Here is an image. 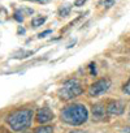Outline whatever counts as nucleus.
I'll use <instances>...</instances> for the list:
<instances>
[{"label":"nucleus","mask_w":130,"mask_h":133,"mask_svg":"<svg viewBox=\"0 0 130 133\" xmlns=\"http://www.w3.org/2000/svg\"><path fill=\"white\" fill-rule=\"evenodd\" d=\"M87 110L83 104H72L61 111V120L70 125H81L87 120Z\"/></svg>","instance_id":"obj_1"},{"label":"nucleus","mask_w":130,"mask_h":133,"mask_svg":"<svg viewBox=\"0 0 130 133\" xmlns=\"http://www.w3.org/2000/svg\"><path fill=\"white\" fill-rule=\"evenodd\" d=\"M33 110L25 108V110H18L12 112L7 121L11 125V128L16 132H21L26 128H29L31 125V119H33Z\"/></svg>","instance_id":"obj_2"},{"label":"nucleus","mask_w":130,"mask_h":133,"mask_svg":"<svg viewBox=\"0 0 130 133\" xmlns=\"http://www.w3.org/2000/svg\"><path fill=\"white\" fill-rule=\"evenodd\" d=\"M82 90L83 89H82L81 82L78 80L73 78V80H68L67 82L61 86L59 94H60V97L62 99H72V98L80 95L82 93Z\"/></svg>","instance_id":"obj_3"},{"label":"nucleus","mask_w":130,"mask_h":133,"mask_svg":"<svg viewBox=\"0 0 130 133\" xmlns=\"http://www.w3.org/2000/svg\"><path fill=\"white\" fill-rule=\"evenodd\" d=\"M109 88H111V81L108 78H103V80H99V81H96L95 84L91 85L90 94L94 95V97L95 95H100V94L105 93Z\"/></svg>","instance_id":"obj_4"},{"label":"nucleus","mask_w":130,"mask_h":133,"mask_svg":"<svg viewBox=\"0 0 130 133\" xmlns=\"http://www.w3.org/2000/svg\"><path fill=\"white\" fill-rule=\"evenodd\" d=\"M52 119H53V112H52L49 108H47V107L39 108V111H38V114H37V120H38V123L44 124V123L51 121Z\"/></svg>","instance_id":"obj_5"},{"label":"nucleus","mask_w":130,"mask_h":133,"mask_svg":"<svg viewBox=\"0 0 130 133\" xmlns=\"http://www.w3.org/2000/svg\"><path fill=\"white\" fill-rule=\"evenodd\" d=\"M125 108V103L122 101H113L107 106V111L109 114H114V115H120L124 112Z\"/></svg>","instance_id":"obj_6"},{"label":"nucleus","mask_w":130,"mask_h":133,"mask_svg":"<svg viewBox=\"0 0 130 133\" xmlns=\"http://www.w3.org/2000/svg\"><path fill=\"white\" fill-rule=\"evenodd\" d=\"M105 110H107V108H104V106L100 104V103L94 104V106H92V115H94V117L98 119V120L104 119V116H105Z\"/></svg>","instance_id":"obj_7"},{"label":"nucleus","mask_w":130,"mask_h":133,"mask_svg":"<svg viewBox=\"0 0 130 133\" xmlns=\"http://www.w3.org/2000/svg\"><path fill=\"white\" fill-rule=\"evenodd\" d=\"M44 22H46V17L38 16V17L33 18V21H31V25H33L34 28H39V26H40V25H43Z\"/></svg>","instance_id":"obj_8"},{"label":"nucleus","mask_w":130,"mask_h":133,"mask_svg":"<svg viewBox=\"0 0 130 133\" xmlns=\"http://www.w3.org/2000/svg\"><path fill=\"white\" fill-rule=\"evenodd\" d=\"M69 12H70V5H64V7L60 8L59 15H60L61 17H67V16L69 15Z\"/></svg>","instance_id":"obj_9"},{"label":"nucleus","mask_w":130,"mask_h":133,"mask_svg":"<svg viewBox=\"0 0 130 133\" xmlns=\"http://www.w3.org/2000/svg\"><path fill=\"white\" fill-rule=\"evenodd\" d=\"M35 133H53L52 127H40L35 130Z\"/></svg>","instance_id":"obj_10"},{"label":"nucleus","mask_w":130,"mask_h":133,"mask_svg":"<svg viewBox=\"0 0 130 133\" xmlns=\"http://www.w3.org/2000/svg\"><path fill=\"white\" fill-rule=\"evenodd\" d=\"M124 93H126V94H130V78H129L127 84L124 86Z\"/></svg>","instance_id":"obj_11"},{"label":"nucleus","mask_w":130,"mask_h":133,"mask_svg":"<svg viewBox=\"0 0 130 133\" xmlns=\"http://www.w3.org/2000/svg\"><path fill=\"white\" fill-rule=\"evenodd\" d=\"M51 33H52V30H49V29H48V30H46V31L40 33V34H39L38 37H39V38H46V37H47L48 34H51Z\"/></svg>","instance_id":"obj_12"},{"label":"nucleus","mask_w":130,"mask_h":133,"mask_svg":"<svg viewBox=\"0 0 130 133\" xmlns=\"http://www.w3.org/2000/svg\"><path fill=\"white\" fill-rule=\"evenodd\" d=\"M15 18H16L18 22H22V21H24V17L20 15V12H16V13H15Z\"/></svg>","instance_id":"obj_13"},{"label":"nucleus","mask_w":130,"mask_h":133,"mask_svg":"<svg viewBox=\"0 0 130 133\" xmlns=\"http://www.w3.org/2000/svg\"><path fill=\"white\" fill-rule=\"evenodd\" d=\"M103 4H104L105 7H111L112 4H114V0H104Z\"/></svg>","instance_id":"obj_14"},{"label":"nucleus","mask_w":130,"mask_h":133,"mask_svg":"<svg viewBox=\"0 0 130 133\" xmlns=\"http://www.w3.org/2000/svg\"><path fill=\"white\" fill-rule=\"evenodd\" d=\"M85 2H86V0H76V2H74V5H76V7H81V5L85 4Z\"/></svg>","instance_id":"obj_15"},{"label":"nucleus","mask_w":130,"mask_h":133,"mask_svg":"<svg viewBox=\"0 0 130 133\" xmlns=\"http://www.w3.org/2000/svg\"><path fill=\"white\" fill-rule=\"evenodd\" d=\"M33 2H37V3H39V4H47L49 0H33Z\"/></svg>","instance_id":"obj_16"},{"label":"nucleus","mask_w":130,"mask_h":133,"mask_svg":"<svg viewBox=\"0 0 130 133\" xmlns=\"http://www.w3.org/2000/svg\"><path fill=\"white\" fill-rule=\"evenodd\" d=\"M90 69H91V73H92V75L96 73V71H95V64H91V65H90Z\"/></svg>","instance_id":"obj_17"},{"label":"nucleus","mask_w":130,"mask_h":133,"mask_svg":"<svg viewBox=\"0 0 130 133\" xmlns=\"http://www.w3.org/2000/svg\"><path fill=\"white\" fill-rule=\"evenodd\" d=\"M70 133H86V132H83V130H73Z\"/></svg>","instance_id":"obj_18"}]
</instances>
